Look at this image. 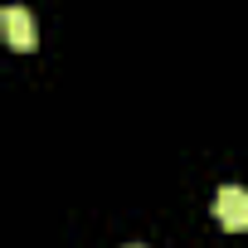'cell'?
<instances>
[{
  "label": "cell",
  "instance_id": "cell-1",
  "mask_svg": "<svg viewBox=\"0 0 248 248\" xmlns=\"http://www.w3.org/2000/svg\"><path fill=\"white\" fill-rule=\"evenodd\" d=\"M0 34H5V44L20 49V54H30V49L39 44V34H34V15H30L25 5H5V10H0Z\"/></svg>",
  "mask_w": 248,
  "mask_h": 248
},
{
  "label": "cell",
  "instance_id": "cell-2",
  "mask_svg": "<svg viewBox=\"0 0 248 248\" xmlns=\"http://www.w3.org/2000/svg\"><path fill=\"white\" fill-rule=\"evenodd\" d=\"M214 209H219V224H224L229 233H243V229H248V195H243L238 185H224Z\"/></svg>",
  "mask_w": 248,
  "mask_h": 248
},
{
  "label": "cell",
  "instance_id": "cell-3",
  "mask_svg": "<svg viewBox=\"0 0 248 248\" xmlns=\"http://www.w3.org/2000/svg\"><path fill=\"white\" fill-rule=\"evenodd\" d=\"M127 248H141V243H127Z\"/></svg>",
  "mask_w": 248,
  "mask_h": 248
}]
</instances>
